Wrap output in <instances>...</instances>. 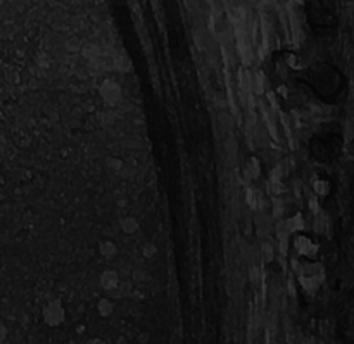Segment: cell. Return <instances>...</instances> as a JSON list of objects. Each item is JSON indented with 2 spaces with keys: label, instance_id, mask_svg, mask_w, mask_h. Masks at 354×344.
I'll return each instance as SVG.
<instances>
[{
  "label": "cell",
  "instance_id": "ba28073f",
  "mask_svg": "<svg viewBox=\"0 0 354 344\" xmlns=\"http://www.w3.org/2000/svg\"><path fill=\"white\" fill-rule=\"evenodd\" d=\"M285 222V226H287V232L289 234H294V232H301L304 228V218L301 213H296L294 216L287 218Z\"/></svg>",
  "mask_w": 354,
  "mask_h": 344
},
{
  "label": "cell",
  "instance_id": "3957f363",
  "mask_svg": "<svg viewBox=\"0 0 354 344\" xmlns=\"http://www.w3.org/2000/svg\"><path fill=\"white\" fill-rule=\"evenodd\" d=\"M99 92H100L102 100L109 106H118L123 99L121 85H119L118 82L111 80V78H107V80H104L102 83H100Z\"/></svg>",
  "mask_w": 354,
  "mask_h": 344
},
{
  "label": "cell",
  "instance_id": "7a4b0ae2",
  "mask_svg": "<svg viewBox=\"0 0 354 344\" xmlns=\"http://www.w3.org/2000/svg\"><path fill=\"white\" fill-rule=\"evenodd\" d=\"M43 322L50 327H57L64 322L66 318V310H64V304L61 300H50L47 304L43 306Z\"/></svg>",
  "mask_w": 354,
  "mask_h": 344
},
{
  "label": "cell",
  "instance_id": "4fadbf2b",
  "mask_svg": "<svg viewBox=\"0 0 354 344\" xmlns=\"http://www.w3.org/2000/svg\"><path fill=\"white\" fill-rule=\"evenodd\" d=\"M131 278L137 284H145L150 280V275L147 274L145 270H142V268H135V270L131 272Z\"/></svg>",
  "mask_w": 354,
  "mask_h": 344
},
{
  "label": "cell",
  "instance_id": "277c9868",
  "mask_svg": "<svg viewBox=\"0 0 354 344\" xmlns=\"http://www.w3.org/2000/svg\"><path fill=\"white\" fill-rule=\"evenodd\" d=\"M294 248H296L297 254L308 256V258H311V256H315L316 252H318V244L313 242L310 237H304V236H296V239H294Z\"/></svg>",
  "mask_w": 354,
  "mask_h": 344
},
{
  "label": "cell",
  "instance_id": "7c38bea8",
  "mask_svg": "<svg viewBox=\"0 0 354 344\" xmlns=\"http://www.w3.org/2000/svg\"><path fill=\"white\" fill-rule=\"evenodd\" d=\"M329 182L327 180H315V184H313V190L316 192V196H327L329 194V190H330V187H329Z\"/></svg>",
  "mask_w": 354,
  "mask_h": 344
},
{
  "label": "cell",
  "instance_id": "6da1fadb",
  "mask_svg": "<svg viewBox=\"0 0 354 344\" xmlns=\"http://www.w3.org/2000/svg\"><path fill=\"white\" fill-rule=\"evenodd\" d=\"M299 284L304 290L308 292H315L320 286H322L323 278H325V272H323V266L320 263H313V264H299Z\"/></svg>",
  "mask_w": 354,
  "mask_h": 344
},
{
  "label": "cell",
  "instance_id": "44dd1931",
  "mask_svg": "<svg viewBox=\"0 0 354 344\" xmlns=\"http://www.w3.org/2000/svg\"><path fill=\"white\" fill-rule=\"evenodd\" d=\"M310 210H311L315 214L320 211V204H318V199H316V198H311V199H310Z\"/></svg>",
  "mask_w": 354,
  "mask_h": 344
},
{
  "label": "cell",
  "instance_id": "52a82bcc",
  "mask_svg": "<svg viewBox=\"0 0 354 344\" xmlns=\"http://www.w3.org/2000/svg\"><path fill=\"white\" fill-rule=\"evenodd\" d=\"M99 252H100V256H102L104 260H114L116 256H118V246H116V242L107 240V239L100 240Z\"/></svg>",
  "mask_w": 354,
  "mask_h": 344
},
{
  "label": "cell",
  "instance_id": "cb8c5ba5",
  "mask_svg": "<svg viewBox=\"0 0 354 344\" xmlns=\"http://www.w3.org/2000/svg\"><path fill=\"white\" fill-rule=\"evenodd\" d=\"M125 204H126L125 199H121V201H118V206H125Z\"/></svg>",
  "mask_w": 354,
  "mask_h": 344
},
{
  "label": "cell",
  "instance_id": "2e32d148",
  "mask_svg": "<svg viewBox=\"0 0 354 344\" xmlns=\"http://www.w3.org/2000/svg\"><path fill=\"white\" fill-rule=\"evenodd\" d=\"M105 166L111 168L112 172H119V170L123 168V161L119 160V158H109V160L105 161Z\"/></svg>",
  "mask_w": 354,
  "mask_h": 344
},
{
  "label": "cell",
  "instance_id": "603a6c76",
  "mask_svg": "<svg viewBox=\"0 0 354 344\" xmlns=\"http://www.w3.org/2000/svg\"><path fill=\"white\" fill-rule=\"evenodd\" d=\"M86 344H105V342L102 341V339H99V338H93V339H90V341L86 342Z\"/></svg>",
  "mask_w": 354,
  "mask_h": 344
},
{
  "label": "cell",
  "instance_id": "8992f818",
  "mask_svg": "<svg viewBox=\"0 0 354 344\" xmlns=\"http://www.w3.org/2000/svg\"><path fill=\"white\" fill-rule=\"evenodd\" d=\"M244 173H246L247 178L256 180L259 175H261V162H259L258 158H249L244 164Z\"/></svg>",
  "mask_w": 354,
  "mask_h": 344
},
{
  "label": "cell",
  "instance_id": "8fae6325",
  "mask_svg": "<svg viewBox=\"0 0 354 344\" xmlns=\"http://www.w3.org/2000/svg\"><path fill=\"white\" fill-rule=\"evenodd\" d=\"M81 54H83V58H86L88 61H95V59L100 56V48H99V45H95V44H86L81 47Z\"/></svg>",
  "mask_w": 354,
  "mask_h": 344
},
{
  "label": "cell",
  "instance_id": "30bf717a",
  "mask_svg": "<svg viewBox=\"0 0 354 344\" xmlns=\"http://www.w3.org/2000/svg\"><path fill=\"white\" fill-rule=\"evenodd\" d=\"M97 312H99L100 316H111L112 313H114V303H112L109 298H102V300H99V303H97Z\"/></svg>",
  "mask_w": 354,
  "mask_h": 344
},
{
  "label": "cell",
  "instance_id": "9a60e30c",
  "mask_svg": "<svg viewBox=\"0 0 354 344\" xmlns=\"http://www.w3.org/2000/svg\"><path fill=\"white\" fill-rule=\"evenodd\" d=\"M142 254H144L145 258H154V256L157 254V248L152 242H145L142 246Z\"/></svg>",
  "mask_w": 354,
  "mask_h": 344
},
{
  "label": "cell",
  "instance_id": "5b68a950",
  "mask_svg": "<svg viewBox=\"0 0 354 344\" xmlns=\"http://www.w3.org/2000/svg\"><path fill=\"white\" fill-rule=\"evenodd\" d=\"M99 284L104 290H114L119 287V274L116 270H104L99 277Z\"/></svg>",
  "mask_w": 354,
  "mask_h": 344
},
{
  "label": "cell",
  "instance_id": "5bb4252c",
  "mask_svg": "<svg viewBox=\"0 0 354 344\" xmlns=\"http://www.w3.org/2000/svg\"><path fill=\"white\" fill-rule=\"evenodd\" d=\"M261 258L265 263H268L273 260V246L271 242H263L261 244Z\"/></svg>",
  "mask_w": 354,
  "mask_h": 344
},
{
  "label": "cell",
  "instance_id": "7402d4cb",
  "mask_svg": "<svg viewBox=\"0 0 354 344\" xmlns=\"http://www.w3.org/2000/svg\"><path fill=\"white\" fill-rule=\"evenodd\" d=\"M287 240H289V239H282V240H280V251H282V254H287Z\"/></svg>",
  "mask_w": 354,
  "mask_h": 344
},
{
  "label": "cell",
  "instance_id": "e0dca14e",
  "mask_svg": "<svg viewBox=\"0 0 354 344\" xmlns=\"http://www.w3.org/2000/svg\"><path fill=\"white\" fill-rule=\"evenodd\" d=\"M265 76H263V73H258V76H254V90L258 94L265 92Z\"/></svg>",
  "mask_w": 354,
  "mask_h": 344
},
{
  "label": "cell",
  "instance_id": "d6986e66",
  "mask_svg": "<svg viewBox=\"0 0 354 344\" xmlns=\"http://www.w3.org/2000/svg\"><path fill=\"white\" fill-rule=\"evenodd\" d=\"M273 206H275L273 211H275V214H277V216H280V214L285 211V204H282L280 201H278V199H275V201H273Z\"/></svg>",
  "mask_w": 354,
  "mask_h": 344
},
{
  "label": "cell",
  "instance_id": "9c48e42d",
  "mask_svg": "<svg viewBox=\"0 0 354 344\" xmlns=\"http://www.w3.org/2000/svg\"><path fill=\"white\" fill-rule=\"evenodd\" d=\"M138 226H140L138 225V220L133 216H125V218H121V222H119V228H121L125 234L138 232Z\"/></svg>",
  "mask_w": 354,
  "mask_h": 344
},
{
  "label": "cell",
  "instance_id": "ac0fdd59",
  "mask_svg": "<svg viewBox=\"0 0 354 344\" xmlns=\"http://www.w3.org/2000/svg\"><path fill=\"white\" fill-rule=\"evenodd\" d=\"M66 48H67L69 52H76L78 48H80V42H78V38L67 40V42H66Z\"/></svg>",
  "mask_w": 354,
  "mask_h": 344
},
{
  "label": "cell",
  "instance_id": "ffe728a7",
  "mask_svg": "<svg viewBox=\"0 0 354 344\" xmlns=\"http://www.w3.org/2000/svg\"><path fill=\"white\" fill-rule=\"evenodd\" d=\"M7 336H9V328H7L2 322H0V344H2L3 341H5Z\"/></svg>",
  "mask_w": 354,
  "mask_h": 344
}]
</instances>
